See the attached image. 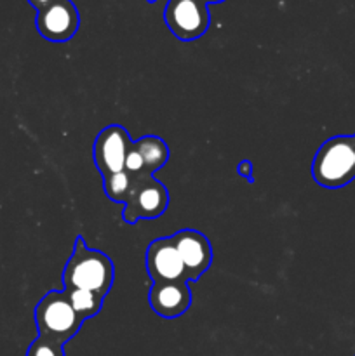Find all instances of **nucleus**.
<instances>
[{
	"mask_svg": "<svg viewBox=\"0 0 355 356\" xmlns=\"http://www.w3.org/2000/svg\"><path fill=\"white\" fill-rule=\"evenodd\" d=\"M115 280V268L110 257L100 250L89 249L82 236H77L70 261L63 270L65 291H90L106 296Z\"/></svg>",
	"mask_w": 355,
	"mask_h": 356,
	"instance_id": "obj_1",
	"label": "nucleus"
},
{
	"mask_svg": "<svg viewBox=\"0 0 355 356\" xmlns=\"http://www.w3.org/2000/svg\"><path fill=\"white\" fill-rule=\"evenodd\" d=\"M312 177L329 190L350 184L355 179V134L334 136L322 143L313 156Z\"/></svg>",
	"mask_w": 355,
	"mask_h": 356,
	"instance_id": "obj_2",
	"label": "nucleus"
},
{
	"mask_svg": "<svg viewBox=\"0 0 355 356\" xmlns=\"http://www.w3.org/2000/svg\"><path fill=\"white\" fill-rule=\"evenodd\" d=\"M35 323L38 336L65 344L77 336L84 320L72 308L65 291H51L35 306Z\"/></svg>",
	"mask_w": 355,
	"mask_h": 356,
	"instance_id": "obj_3",
	"label": "nucleus"
},
{
	"mask_svg": "<svg viewBox=\"0 0 355 356\" xmlns=\"http://www.w3.org/2000/svg\"><path fill=\"white\" fill-rule=\"evenodd\" d=\"M124 205V221L129 225H134L139 219H155L167 211L169 191L153 179V174H143L134 177V186Z\"/></svg>",
	"mask_w": 355,
	"mask_h": 356,
	"instance_id": "obj_4",
	"label": "nucleus"
},
{
	"mask_svg": "<svg viewBox=\"0 0 355 356\" xmlns=\"http://www.w3.org/2000/svg\"><path fill=\"white\" fill-rule=\"evenodd\" d=\"M164 19L171 33L183 42L197 40L207 31L211 23L207 3L202 0H169L164 10Z\"/></svg>",
	"mask_w": 355,
	"mask_h": 356,
	"instance_id": "obj_5",
	"label": "nucleus"
},
{
	"mask_svg": "<svg viewBox=\"0 0 355 356\" xmlns=\"http://www.w3.org/2000/svg\"><path fill=\"white\" fill-rule=\"evenodd\" d=\"M132 139L129 132L120 125H108L97 134L94 141V163L103 176L122 172L125 165V156L132 148Z\"/></svg>",
	"mask_w": 355,
	"mask_h": 356,
	"instance_id": "obj_6",
	"label": "nucleus"
},
{
	"mask_svg": "<svg viewBox=\"0 0 355 356\" xmlns=\"http://www.w3.org/2000/svg\"><path fill=\"white\" fill-rule=\"evenodd\" d=\"M145 266L153 284L162 282H188L183 261L178 254L173 236L157 238L146 249Z\"/></svg>",
	"mask_w": 355,
	"mask_h": 356,
	"instance_id": "obj_7",
	"label": "nucleus"
},
{
	"mask_svg": "<svg viewBox=\"0 0 355 356\" xmlns=\"http://www.w3.org/2000/svg\"><path fill=\"white\" fill-rule=\"evenodd\" d=\"M80 24L79 10L72 0H56L47 9L37 13L35 26L49 42H68Z\"/></svg>",
	"mask_w": 355,
	"mask_h": 356,
	"instance_id": "obj_8",
	"label": "nucleus"
},
{
	"mask_svg": "<svg viewBox=\"0 0 355 356\" xmlns=\"http://www.w3.org/2000/svg\"><path fill=\"white\" fill-rule=\"evenodd\" d=\"M173 240L183 261L187 280L197 282L212 264L211 242L197 229H181L174 233Z\"/></svg>",
	"mask_w": 355,
	"mask_h": 356,
	"instance_id": "obj_9",
	"label": "nucleus"
},
{
	"mask_svg": "<svg viewBox=\"0 0 355 356\" xmlns=\"http://www.w3.org/2000/svg\"><path fill=\"white\" fill-rule=\"evenodd\" d=\"M150 308L166 320L184 315L191 305V292L188 282H162L153 284L148 292Z\"/></svg>",
	"mask_w": 355,
	"mask_h": 356,
	"instance_id": "obj_10",
	"label": "nucleus"
},
{
	"mask_svg": "<svg viewBox=\"0 0 355 356\" xmlns=\"http://www.w3.org/2000/svg\"><path fill=\"white\" fill-rule=\"evenodd\" d=\"M134 148L141 153L145 170L148 174H155L169 160V146L157 136H145L138 139L134 141Z\"/></svg>",
	"mask_w": 355,
	"mask_h": 356,
	"instance_id": "obj_11",
	"label": "nucleus"
},
{
	"mask_svg": "<svg viewBox=\"0 0 355 356\" xmlns=\"http://www.w3.org/2000/svg\"><path fill=\"white\" fill-rule=\"evenodd\" d=\"M68 294L70 302H72V308L75 309L77 315L86 322V320L93 318L97 313L101 312V306H103V296L96 294V292L90 291H65Z\"/></svg>",
	"mask_w": 355,
	"mask_h": 356,
	"instance_id": "obj_12",
	"label": "nucleus"
},
{
	"mask_svg": "<svg viewBox=\"0 0 355 356\" xmlns=\"http://www.w3.org/2000/svg\"><path fill=\"white\" fill-rule=\"evenodd\" d=\"M103 188L104 195H106L110 200L117 202V204H125L131 195L132 186H134V177L129 176L125 170L115 174H108L103 176Z\"/></svg>",
	"mask_w": 355,
	"mask_h": 356,
	"instance_id": "obj_13",
	"label": "nucleus"
},
{
	"mask_svg": "<svg viewBox=\"0 0 355 356\" xmlns=\"http://www.w3.org/2000/svg\"><path fill=\"white\" fill-rule=\"evenodd\" d=\"M26 356H65L63 344L49 337L38 336L28 348Z\"/></svg>",
	"mask_w": 355,
	"mask_h": 356,
	"instance_id": "obj_14",
	"label": "nucleus"
},
{
	"mask_svg": "<svg viewBox=\"0 0 355 356\" xmlns=\"http://www.w3.org/2000/svg\"><path fill=\"white\" fill-rule=\"evenodd\" d=\"M124 170L132 177L143 176V174H148L145 170V162H143V156L138 149L134 148V143H132V148L129 149L127 156H125V165Z\"/></svg>",
	"mask_w": 355,
	"mask_h": 356,
	"instance_id": "obj_15",
	"label": "nucleus"
},
{
	"mask_svg": "<svg viewBox=\"0 0 355 356\" xmlns=\"http://www.w3.org/2000/svg\"><path fill=\"white\" fill-rule=\"evenodd\" d=\"M251 172H253V163L249 162V160H244V162H240L239 165V174L242 177H246V179H251Z\"/></svg>",
	"mask_w": 355,
	"mask_h": 356,
	"instance_id": "obj_16",
	"label": "nucleus"
},
{
	"mask_svg": "<svg viewBox=\"0 0 355 356\" xmlns=\"http://www.w3.org/2000/svg\"><path fill=\"white\" fill-rule=\"evenodd\" d=\"M28 2H30V6L33 7L37 13H40V10L47 9V7L51 6L52 2H56V0H28Z\"/></svg>",
	"mask_w": 355,
	"mask_h": 356,
	"instance_id": "obj_17",
	"label": "nucleus"
},
{
	"mask_svg": "<svg viewBox=\"0 0 355 356\" xmlns=\"http://www.w3.org/2000/svg\"><path fill=\"white\" fill-rule=\"evenodd\" d=\"M204 3H218V2H225V0H202Z\"/></svg>",
	"mask_w": 355,
	"mask_h": 356,
	"instance_id": "obj_18",
	"label": "nucleus"
},
{
	"mask_svg": "<svg viewBox=\"0 0 355 356\" xmlns=\"http://www.w3.org/2000/svg\"><path fill=\"white\" fill-rule=\"evenodd\" d=\"M150 2H153V0H150Z\"/></svg>",
	"mask_w": 355,
	"mask_h": 356,
	"instance_id": "obj_19",
	"label": "nucleus"
}]
</instances>
